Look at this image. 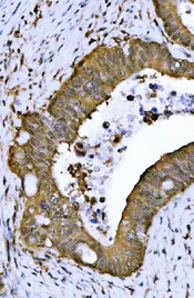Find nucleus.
<instances>
[{
	"instance_id": "nucleus-5",
	"label": "nucleus",
	"mask_w": 194,
	"mask_h": 298,
	"mask_svg": "<svg viewBox=\"0 0 194 298\" xmlns=\"http://www.w3.org/2000/svg\"><path fill=\"white\" fill-rule=\"evenodd\" d=\"M192 48L194 49V42H193V45H192Z\"/></svg>"
},
{
	"instance_id": "nucleus-2",
	"label": "nucleus",
	"mask_w": 194,
	"mask_h": 298,
	"mask_svg": "<svg viewBox=\"0 0 194 298\" xmlns=\"http://www.w3.org/2000/svg\"><path fill=\"white\" fill-rule=\"evenodd\" d=\"M179 69H181V62L173 60L170 63V70L171 71H179Z\"/></svg>"
},
{
	"instance_id": "nucleus-1",
	"label": "nucleus",
	"mask_w": 194,
	"mask_h": 298,
	"mask_svg": "<svg viewBox=\"0 0 194 298\" xmlns=\"http://www.w3.org/2000/svg\"><path fill=\"white\" fill-rule=\"evenodd\" d=\"M165 29H166L168 33H169L170 36H173V33H176V30H179V28H177L174 23H171V22H168V23H166Z\"/></svg>"
},
{
	"instance_id": "nucleus-3",
	"label": "nucleus",
	"mask_w": 194,
	"mask_h": 298,
	"mask_svg": "<svg viewBox=\"0 0 194 298\" xmlns=\"http://www.w3.org/2000/svg\"><path fill=\"white\" fill-rule=\"evenodd\" d=\"M180 41L185 45V46H189L190 45V42H191V37L189 36V35H186V33H182V36H181V38H180Z\"/></svg>"
},
{
	"instance_id": "nucleus-4",
	"label": "nucleus",
	"mask_w": 194,
	"mask_h": 298,
	"mask_svg": "<svg viewBox=\"0 0 194 298\" xmlns=\"http://www.w3.org/2000/svg\"><path fill=\"white\" fill-rule=\"evenodd\" d=\"M125 238H126L128 240H135V236H134V234H133L132 231H129V233L125 235Z\"/></svg>"
}]
</instances>
